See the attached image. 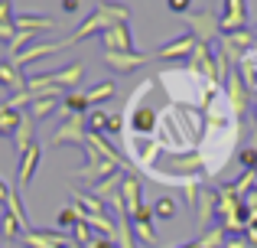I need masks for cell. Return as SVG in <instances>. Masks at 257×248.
Returning <instances> with one entry per match:
<instances>
[{"instance_id":"cell-33","label":"cell","mask_w":257,"mask_h":248,"mask_svg":"<svg viewBox=\"0 0 257 248\" xmlns=\"http://www.w3.org/2000/svg\"><path fill=\"white\" fill-rule=\"evenodd\" d=\"M238 163L244 167V170H257V150H254V147H244V150H238Z\"/></svg>"},{"instance_id":"cell-10","label":"cell","mask_w":257,"mask_h":248,"mask_svg":"<svg viewBox=\"0 0 257 248\" xmlns=\"http://www.w3.org/2000/svg\"><path fill=\"white\" fill-rule=\"evenodd\" d=\"M153 56L147 52H104V65L114 72V75H124V72H134L140 65H147Z\"/></svg>"},{"instance_id":"cell-8","label":"cell","mask_w":257,"mask_h":248,"mask_svg":"<svg viewBox=\"0 0 257 248\" xmlns=\"http://www.w3.org/2000/svg\"><path fill=\"white\" fill-rule=\"evenodd\" d=\"M101 46L104 52H137L134 49V36H131V23H117L111 30L101 33Z\"/></svg>"},{"instance_id":"cell-21","label":"cell","mask_w":257,"mask_h":248,"mask_svg":"<svg viewBox=\"0 0 257 248\" xmlns=\"http://www.w3.org/2000/svg\"><path fill=\"white\" fill-rule=\"evenodd\" d=\"M72 199H75V206H78L82 212H88V216H104V212H107V206L101 203L94 193H82V190H75V193H72Z\"/></svg>"},{"instance_id":"cell-30","label":"cell","mask_w":257,"mask_h":248,"mask_svg":"<svg viewBox=\"0 0 257 248\" xmlns=\"http://www.w3.org/2000/svg\"><path fill=\"white\" fill-rule=\"evenodd\" d=\"M7 209H10L13 216H17L20 222L30 229V216H26V209H23V196H20V190H13V193H10V199H7Z\"/></svg>"},{"instance_id":"cell-3","label":"cell","mask_w":257,"mask_h":248,"mask_svg":"<svg viewBox=\"0 0 257 248\" xmlns=\"http://www.w3.org/2000/svg\"><path fill=\"white\" fill-rule=\"evenodd\" d=\"M186 26H189V33L195 36V43L212 46V36L218 33V17L212 13V7H202V10L186 13Z\"/></svg>"},{"instance_id":"cell-4","label":"cell","mask_w":257,"mask_h":248,"mask_svg":"<svg viewBox=\"0 0 257 248\" xmlns=\"http://www.w3.org/2000/svg\"><path fill=\"white\" fill-rule=\"evenodd\" d=\"M238 30H247V0H221V17H218V33L231 36Z\"/></svg>"},{"instance_id":"cell-38","label":"cell","mask_w":257,"mask_h":248,"mask_svg":"<svg viewBox=\"0 0 257 248\" xmlns=\"http://www.w3.org/2000/svg\"><path fill=\"white\" fill-rule=\"evenodd\" d=\"M10 193H13V186L7 183L4 177H0V206H4V209H7V199H10Z\"/></svg>"},{"instance_id":"cell-7","label":"cell","mask_w":257,"mask_h":248,"mask_svg":"<svg viewBox=\"0 0 257 248\" xmlns=\"http://www.w3.org/2000/svg\"><path fill=\"white\" fill-rule=\"evenodd\" d=\"M88 134H85V121L82 118H65L62 124L52 131V147H62V144H72V147H85Z\"/></svg>"},{"instance_id":"cell-19","label":"cell","mask_w":257,"mask_h":248,"mask_svg":"<svg viewBox=\"0 0 257 248\" xmlns=\"http://www.w3.org/2000/svg\"><path fill=\"white\" fill-rule=\"evenodd\" d=\"M62 111H65V118H85L88 115V98H85V92H65L62 95Z\"/></svg>"},{"instance_id":"cell-17","label":"cell","mask_w":257,"mask_h":248,"mask_svg":"<svg viewBox=\"0 0 257 248\" xmlns=\"http://www.w3.org/2000/svg\"><path fill=\"white\" fill-rule=\"evenodd\" d=\"M0 89L10 92V98L20 95V92H26V75L13 62H0Z\"/></svg>"},{"instance_id":"cell-2","label":"cell","mask_w":257,"mask_h":248,"mask_svg":"<svg viewBox=\"0 0 257 248\" xmlns=\"http://www.w3.org/2000/svg\"><path fill=\"white\" fill-rule=\"evenodd\" d=\"M85 78V65L82 62H72L59 72H43V75H30L26 78V89H39V85H59V89H72Z\"/></svg>"},{"instance_id":"cell-23","label":"cell","mask_w":257,"mask_h":248,"mask_svg":"<svg viewBox=\"0 0 257 248\" xmlns=\"http://www.w3.org/2000/svg\"><path fill=\"white\" fill-rule=\"evenodd\" d=\"M117 248H137V238H134V222L127 212H120L117 216Z\"/></svg>"},{"instance_id":"cell-41","label":"cell","mask_w":257,"mask_h":248,"mask_svg":"<svg viewBox=\"0 0 257 248\" xmlns=\"http://www.w3.org/2000/svg\"><path fill=\"white\" fill-rule=\"evenodd\" d=\"M244 238L257 248V225H247V229H244Z\"/></svg>"},{"instance_id":"cell-43","label":"cell","mask_w":257,"mask_h":248,"mask_svg":"<svg viewBox=\"0 0 257 248\" xmlns=\"http://www.w3.org/2000/svg\"><path fill=\"white\" fill-rule=\"evenodd\" d=\"M182 248H202L199 242H189V245H182Z\"/></svg>"},{"instance_id":"cell-1","label":"cell","mask_w":257,"mask_h":248,"mask_svg":"<svg viewBox=\"0 0 257 248\" xmlns=\"http://www.w3.org/2000/svg\"><path fill=\"white\" fill-rule=\"evenodd\" d=\"M117 23H131V10H127L124 4L104 0V4L94 7L91 17H85L65 39H69V46H75V43H82V39H88V36H101L104 30H111V26H117Z\"/></svg>"},{"instance_id":"cell-35","label":"cell","mask_w":257,"mask_h":248,"mask_svg":"<svg viewBox=\"0 0 257 248\" xmlns=\"http://www.w3.org/2000/svg\"><path fill=\"white\" fill-rule=\"evenodd\" d=\"M173 13H192V0H166Z\"/></svg>"},{"instance_id":"cell-12","label":"cell","mask_w":257,"mask_h":248,"mask_svg":"<svg viewBox=\"0 0 257 248\" xmlns=\"http://www.w3.org/2000/svg\"><path fill=\"white\" fill-rule=\"evenodd\" d=\"M140 190H144V183H140L134 173H127L124 183H120V199H124V212H127L131 219L137 216V209L144 206V193H140Z\"/></svg>"},{"instance_id":"cell-6","label":"cell","mask_w":257,"mask_h":248,"mask_svg":"<svg viewBox=\"0 0 257 248\" xmlns=\"http://www.w3.org/2000/svg\"><path fill=\"white\" fill-rule=\"evenodd\" d=\"M59 49H69V39H46V43H33L30 49H23L20 56L7 59V62H13L17 69H26L30 62H36V59H46V56H52V52H59Z\"/></svg>"},{"instance_id":"cell-32","label":"cell","mask_w":257,"mask_h":248,"mask_svg":"<svg viewBox=\"0 0 257 248\" xmlns=\"http://www.w3.org/2000/svg\"><path fill=\"white\" fill-rule=\"evenodd\" d=\"M69 235H72V238H75V242H78V245H82V248H88V245H91V242H94V232H91V225H88V222H78V225H75V229H72V232H69Z\"/></svg>"},{"instance_id":"cell-44","label":"cell","mask_w":257,"mask_h":248,"mask_svg":"<svg viewBox=\"0 0 257 248\" xmlns=\"http://www.w3.org/2000/svg\"><path fill=\"white\" fill-rule=\"evenodd\" d=\"M254 118H257V105H254Z\"/></svg>"},{"instance_id":"cell-24","label":"cell","mask_w":257,"mask_h":248,"mask_svg":"<svg viewBox=\"0 0 257 248\" xmlns=\"http://www.w3.org/2000/svg\"><path fill=\"white\" fill-rule=\"evenodd\" d=\"M20 229H23V222H20L10 209L0 212V238H4V242H13V238L20 235Z\"/></svg>"},{"instance_id":"cell-28","label":"cell","mask_w":257,"mask_h":248,"mask_svg":"<svg viewBox=\"0 0 257 248\" xmlns=\"http://www.w3.org/2000/svg\"><path fill=\"white\" fill-rule=\"evenodd\" d=\"M78 222H82V212H78V206H65V209L56 216V229H59V232H62V229H75Z\"/></svg>"},{"instance_id":"cell-31","label":"cell","mask_w":257,"mask_h":248,"mask_svg":"<svg viewBox=\"0 0 257 248\" xmlns=\"http://www.w3.org/2000/svg\"><path fill=\"white\" fill-rule=\"evenodd\" d=\"M225 242H228V235H225V229H212V232H205V235L199 238V245L202 248H225Z\"/></svg>"},{"instance_id":"cell-34","label":"cell","mask_w":257,"mask_h":248,"mask_svg":"<svg viewBox=\"0 0 257 248\" xmlns=\"http://www.w3.org/2000/svg\"><path fill=\"white\" fill-rule=\"evenodd\" d=\"M124 115H117V111H114V115H107V131H111V134H120V131H124Z\"/></svg>"},{"instance_id":"cell-22","label":"cell","mask_w":257,"mask_h":248,"mask_svg":"<svg viewBox=\"0 0 257 248\" xmlns=\"http://www.w3.org/2000/svg\"><path fill=\"white\" fill-rule=\"evenodd\" d=\"M20 121H23V111H17V108H0V137H13L17 134V127Z\"/></svg>"},{"instance_id":"cell-27","label":"cell","mask_w":257,"mask_h":248,"mask_svg":"<svg viewBox=\"0 0 257 248\" xmlns=\"http://www.w3.org/2000/svg\"><path fill=\"white\" fill-rule=\"evenodd\" d=\"M176 212H179V203H176L173 196H160L157 203H153V216L163 219V222L166 219H176Z\"/></svg>"},{"instance_id":"cell-25","label":"cell","mask_w":257,"mask_h":248,"mask_svg":"<svg viewBox=\"0 0 257 248\" xmlns=\"http://www.w3.org/2000/svg\"><path fill=\"white\" fill-rule=\"evenodd\" d=\"M59 105H62L59 98H39V102L30 105V118H33V121H43V118H49Z\"/></svg>"},{"instance_id":"cell-16","label":"cell","mask_w":257,"mask_h":248,"mask_svg":"<svg viewBox=\"0 0 257 248\" xmlns=\"http://www.w3.org/2000/svg\"><path fill=\"white\" fill-rule=\"evenodd\" d=\"M215 209H218V186H202V190H199V203H195V212H199V225H202V229L212 222Z\"/></svg>"},{"instance_id":"cell-20","label":"cell","mask_w":257,"mask_h":248,"mask_svg":"<svg viewBox=\"0 0 257 248\" xmlns=\"http://www.w3.org/2000/svg\"><path fill=\"white\" fill-rule=\"evenodd\" d=\"M33 118L30 115H23V121H20V127H17V134H13V144H17V150L23 153V150H30L33 144H36V131H33Z\"/></svg>"},{"instance_id":"cell-15","label":"cell","mask_w":257,"mask_h":248,"mask_svg":"<svg viewBox=\"0 0 257 248\" xmlns=\"http://www.w3.org/2000/svg\"><path fill=\"white\" fill-rule=\"evenodd\" d=\"M39 157H43V147H39V144H33L30 150H23V153H20V170H17V190H26V186H30L33 173H36V167H39Z\"/></svg>"},{"instance_id":"cell-26","label":"cell","mask_w":257,"mask_h":248,"mask_svg":"<svg viewBox=\"0 0 257 248\" xmlns=\"http://www.w3.org/2000/svg\"><path fill=\"white\" fill-rule=\"evenodd\" d=\"M114 92H117V85H114V82H98L94 89L85 92V98H88V105H101V102H107Z\"/></svg>"},{"instance_id":"cell-42","label":"cell","mask_w":257,"mask_h":248,"mask_svg":"<svg viewBox=\"0 0 257 248\" xmlns=\"http://www.w3.org/2000/svg\"><path fill=\"white\" fill-rule=\"evenodd\" d=\"M88 248H114V242H107V238H101V235H98V238H94V242L88 245Z\"/></svg>"},{"instance_id":"cell-13","label":"cell","mask_w":257,"mask_h":248,"mask_svg":"<svg viewBox=\"0 0 257 248\" xmlns=\"http://www.w3.org/2000/svg\"><path fill=\"white\" fill-rule=\"evenodd\" d=\"M153 206H140L137 209V216L131 219L134 222V235H140V242L144 245H157L160 242V235H157V229H153Z\"/></svg>"},{"instance_id":"cell-40","label":"cell","mask_w":257,"mask_h":248,"mask_svg":"<svg viewBox=\"0 0 257 248\" xmlns=\"http://www.w3.org/2000/svg\"><path fill=\"white\" fill-rule=\"evenodd\" d=\"M62 10L65 13H78L82 10V0H62Z\"/></svg>"},{"instance_id":"cell-11","label":"cell","mask_w":257,"mask_h":248,"mask_svg":"<svg viewBox=\"0 0 257 248\" xmlns=\"http://www.w3.org/2000/svg\"><path fill=\"white\" fill-rule=\"evenodd\" d=\"M13 26L23 30V33H52V30H59V20L43 17V13H17V17H13Z\"/></svg>"},{"instance_id":"cell-18","label":"cell","mask_w":257,"mask_h":248,"mask_svg":"<svg viewBox=\"0 0 257 248\" xmlns=\"http://www.w3.org/2000/svg\"><path fill=\"white\" fill-rule=\"evenodd\" d=\"M124 177H127L124 170H114V173H111L107 180H101V183L94 186V196H98V199H101L104 206H111L114 199L120 196V183H124Z\"/></svg>"},{"instance_id":"cell-29","label":"cell","mask_w":257,"mask_h":248,"mask_svg":"<svg viewBox=\"0 0 257 248\" xmlns=\"http://www.w3.org/2000/svg\"><path fill=\"white\" fill-rule=\"evenodd\" d=\"M107 131V111H88L85 115V134H104Z\"/></svg>"},{"instance_id":"cell-45","label":"cell","mask_w":257,"mask_h":248,"mask_svg":"<svg viewBox=\"0 0 257 248\" xmlns=\"http://www.w3.org/2000/svg\"><path fill=\"white\" fill-rule=\"evenodd\" d=\"M254 36H257V26H254Z\"/></svg>"},{"instance_id":"cell-39","label":"cell","mask_w":257,"mask_h":248,"mask_svg":"<svg viewBox=\"0 0 257 248\" xmlns=\"http://www.w3.org/2000/svg\"><path fill=\"white\" fill-rule=\"evenodd\" d=\"M225 248H254V245L247 242L244 235H241V238H228V242H225Z\"/></svg>"},{"instance_id":"cell-36","label":"cell","mask_w":257,"mask_h":248,"mask_svg":"<svg viewBox=\"0 0 257 248\" xmlns=\"http://www.w3.org/2000/svg\"><path fill=\"white\" fill-rule=\"evenodd\" d=\"M13 36H17V26H13V20H7V23H0V43H10Z\"/></svg>"},{"instance_id":"cell-37","label":"cell","mask_w":257,"mask_h":248,"mask_svg":"<svg viewBox=\"0 0 257 248\" xmlns=\"http://www.w3.org/2000/svg\"><path fill=\"white\" fill-rule=\"evenodd\" d=\"M17 13H13V4L10 0H0V23H7V20H13Z\"/></svg>"},{"instance_id":"cell-9","label":"cell","mask_w":257,"mask_h":248,"mask_svg":"<svg viewBox=\"0 0 257 248\" xmlns=\"http://www.w3.org/2000/svg\"><path fill=\"white\" fill-rule=\"evenodd\" d=\"M225 98H228V105H231V111L238 115V121H241V115H244L247 108H251V92H247V85H244V78L238 75V69L228 75V92H225Z\"/></svg>"},{"instance_id":"cell-5","label":"cell","mask_w":257,"mask_h":248,"mask_svg":"<svg viewBox=\"0 0 257 248\" xmlns=\"http://www.w3.org/2000/svg\"><path fill=\"white\" fill-rule=\"evenodd\" d=\"M85 153H88V163H85V167H78V170L72 173V177H78V180H88V183H94V186H98L101 180H107L114 170H117V167H114L111 160L98 157V153H94L91 147H85Z\"/></svg>"},{"instance_id":"cell-14","label":"cell","mask_w":257,"mask_h":248,"mask_svg":"<svg viewBox=\"0 0 257 248\" xmlns=\"http://www.w3.org/2000/svg\"><path fill=\"white\" fill-rule=\"evenodd\" d=\"M195 46H199V43H195V36H192V33H186V36H179V39H173V43L160 46L157 59H160V62H173V59H189Z\"/></svg>"}]
</instances>
